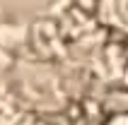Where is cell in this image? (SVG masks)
Returning <instances> with one entry per match:
<instances>
[{
    "instance_id": "cell-1",
    "label": "cell",
    "mask_w": 128,
    "mask_h": 125,
    "mask_svg": "<svg viewBox=\"0 0 128 125\" xmlns=\"http://www.w3.org/2000/svg\"><path fill=\"white\" fill-rule=\"evenodd\" d=\"M99 19L118 34H128V0H99Z\"/></svg>"
},
{
    "instance_id": "cell-2",
    "label": "cell",
    "mask_w": 128,
    "mask_h": 125,
    "mask_svg": "<svg viewBox=\"0 0 128 125\" xmlns=\"http://www.w3.org/2000/svg\"><path fill=\"white\" fill-rule=\"evenodd\" d=\"M99 125H128V113H114L111 118L102 120Z\"/></svg>"
}]
</instances>
